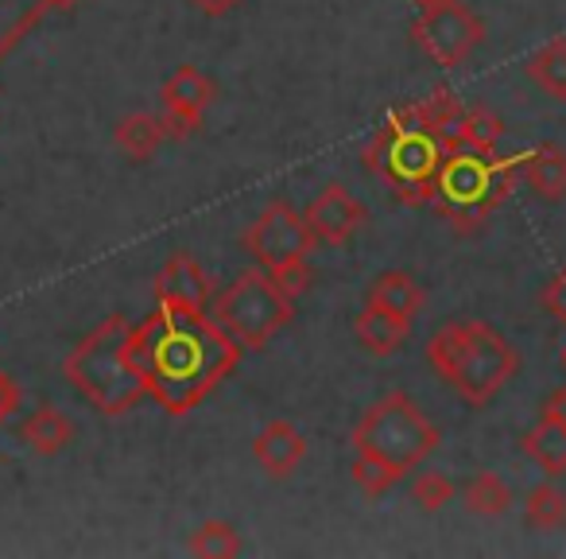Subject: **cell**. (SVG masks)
<instances>
[{
  "label": "cell",
  "mask_w": 566,
  "mask_h": 559,
  "mask_svg": "<svg viewBox=\"0 0 566 559\" xmlns=\"http://www.w3.org/2000/svg\"><path fill=\"white\" fill-rule=\"evenodd\" d=\"M133 358L151 401L167 416H187L237 370L241 346L210 311L156 303L133 327Z\"/></svg>",
  "instance_id": "1"
},
{
  "label": "cell",
  "mask_w": 566,
  "mask_h": 559,
  "mask_svg": "<svg viewBox=\"0 0 566 559\" xmlns=\"http://www.w3.org/2000/svg\"><path fill=\"white\" fill-rule=\"evenodd\" d=\"M427 365L462 396L470 408H485L520 373V354L485 319H458L431 334Z\"/></svg>",
  "instance_id": "2"
},
{
  "label": "cell",
  "mask_w": 566,
  "mask_h": 559,
  "mask_svg": "<svg viewBox=\"0 0 566 559\" xmlns=\"http://www.w3.org/2000/svg\"><path fill=\"white\" fill-rule=\"evenodd\" d=\"M63 373L78 396L102 416H125L148 396L140 365L133 358V323L109 315L66 354Z\"/></svg>",
  "instance_id": "3"
},
{
  "label": "cell",
  "mask_w": 566,
  "mask_h": 559,
  "mask_svg": "<svg viewBox=\"0 0 566 559\" xmlns=\"http://www.w3.org/2000/svg\"><path fill=\"white\" fill-rule=\"evenodd\" d=\"M447 156L450 152L442 136L427 128L408 105L377 128V136L365 148V172L380 175L400 203L423 206L434 203V187H439Z\"/></svg>",
  "instance_id": "4"
},
{
  "label": "cell",
  "mask_w": 566,
  "mask_h": 559,
  "mask_svg": "<svg viewBox=\"0 0 566 559\" xmlns=\"http://www.w3.org/2000/svg\"><path fill=\"white\" fill-rule=\"evenodd\" d=\"M442 432L423 416L416 401L400 389L385 393L380 401H373L365 408V416L354 427V451L365 458L392 466L396 474L416 470L423 458H431V451L439 447Z\"/></svg>",
  "instance_id": "5"
},
{
  "label": "cell",
  "mask_w": 566,
  "mask_h": 559,
  "mask_svg": "<svg viewBox=\"0 0 566 559\" xmlns=\"http://www.w3.org/2000/svg\"><path fill=\"white\" fill-rule=\"evenodd\" d=\"M210 315L241 350H264L295 319V296H287L264 268H249L213 296Z\"/></svg>",
  "instance_id": "6"
},
{
  "label": "cell",
  "mask_w": 566,
  "mask_h": 559,
  "mask_svg": "<svg viewBox=\"0 0 566 559\" xmlns=\"http://www.w3.org/2000/svg\"><path fill=\"white\" fill-rule=\"evenodd\" d=\"M315 245L318 241L307 229V218L287 198H272L256 214V221L244 229V249L287 296H300L311 288V252H315Z\"/></svg>",
  "instance_id": "7"
},
{
  "label": "cell",
  "mask_w": 566,
  "mask_h": 559,
  "mask_svg": "<svg viewBox=\"0 0 566 559\" xmlns=\"http://www.w3.org/2000/svg\"><path fill=\"white\" fill-rule=\"evenodd\" d=\"M516 172L520 164H501L493 152H450L434 187V206L458 229H470L504 203Z\"/></svg>",
  "instance_id": "8"
},
{
  "label": "cell",
  "mask_w": 566,
  "mask_h": 559,
  "mask_svg": "<svg viewBox=\"0 0 566 559\" xmlns=\"http://www.w3.org/2000/svg\"><path fill=\"white\" fill-rule=\"evenodd\" d=\"M411 40L434 66H462L485 43V20L465 9L462 0H434L419 4Z\"/></svg>",
  "instance_id": "9"
},
{
  "label": "cell",
  "mask_w": 566,
  "mask_h": 559,
  "mask_svg": "<svg viewBox=\"0 0 566 559\" xmlns=\"http://www.w3.org/2000/svg\"><path fill=\"white\" fill-rule=\"evenodd\" d=\"M213 97H218V86H213L198 66H190V63L175 66L164 86H159V105H164L159 117H164V125H167V136L182 141V136L198 133L206 110L213 105Z\"/></svg>",
  "instance_id": "10"
},
{
  "label": "cell",
  "mask_w": 566,
  "mask_h": 559,
  "mask_svg": "<svg viewBox=\"0 0 566 559\" xmlns=\"http://www.w3.org/2000/svg\"><path fill=\"white\" fill-rule=\"evenodd\" d=\"M303 218H307V229L315 234L318 245H346L369 221V210L342 183H331V187L318 190V198L307 206Z\"/></svg>",
  "instance_id": "11"
},
{
  "label": "cell",
  "mask_w": 566,
  "mask_h": 559,
  "mask_svg": "<svg viewBox=\"0 0 566 559\" xmlns=\"http://www.w3.org/2000/svg\"><path fill=\"white\" fill-rule=\"evenodd\" d=\"M156 303H182V308H202L210 311V280H206L202 265L190 252H171L167 265L151 280Z\"/></svg>",
  "instance_id": "12"
},
{
  "label": "cell",
  "mask_w": 566,
  "mask_h": 559,
  "mask_svg": "<svg viewBox=\"0 0 566 559\" xmlns=\"http://www.w3.org/2000/svg\"><path fill=\"white\" fill-rule=\"evenodd\" d=\"M252 455L264 466L268 478H292L307 458V439L292 420H272L264 432L252 439Z\"/></svg>",
  "instance_id": "13"
},
{
  "label": "cell",
  "mask_w": 566,
  "mask_h": 559,
  "mask_svg": "<svg viewBox=\"0 0 566 559\" xmlns=\"http://www.w3.org/2000/svg\"><path fill=\"white\" fill-rule=\"evenodd\" d=\"M354 334H357V346L369 358H392L408 342L411 319L377 308V303H365L361 315L354 319Z\"/></svg>",
  "instance_id": "14"
},
{
  "label": "cell",
  "mask_w": 566,
  "mask_h": 559,
  "mask_svg": "<svg viewBox=\"0 0 566 559\" xmlns=\"http://www.w3.org/2000/svg\"><path fill=\"white\" fill-rule=\"evenodd\" d=\"M520 451H524L547 478H563L566 474V416H555V412L543 408L539 420H535L524 432V439H520Z\"/></svg>",
  "instance_id": "15"
},
{
  "label": "cell",
  "mask_w": 566,
  "mask_h": 559,
  "mask_svg": "<svg viewBox=\"0 0 566 559\" xmlns=\"http://www.w3.org/2000/svg\"><path fill=\"white\" fill-rule=\"evenodd\" d=\"M520 175L524 187L543 203H558L566 198V148L558 144H539L532 156L520 159Z\"/></svg>",
  "instance_id": "16"
},
{
  "label": "cell",
  "mask_w": 566,
  "mask_h": 559,
  "mask_svg": "<svg viewBox=\"0 0 566 559\" xmlns=\"http://www.w3.org/2000/svg\"><path fill=\"white\" fill-rule=\"evenodd\" d=\"M20 439L24 447H32L35 455H59L74 443V420L66 412H59L55 404H40L32 416L20 420Z\"/></svg>",
  "instance_id": "17"
},
{
  "label": "cell",
  "mask_w": 566,
  "mask_h": 559,
  "mask_svg": "<svg viewBox=\"0 0 566 559\" xmlns=\"http://www.w3.org/2000/svg\"><path fill=\"white\" fill-rule=\"evenodd\" d=\"M113 141H117V148L125 152L133 164H148L171 136H167V125L159 113H128V117H120L117 128H113Z\"/></svg>",
  "instance_id": "18"
},
{
  "label": "cell",
  "mask_w": 566,
  "mask_h": 559,
  "mask_svg": "<svg viewBox=\"0 0 566 559\" xmlns=\"http://www.w3.org/2000/svg\"><path fill=\"white\" fill-rule=\"evenodd\" d=\"M78 0H0V59L9 55L48 12L74 9Z\"/></svg>",
  "instance_id": "19"
},
{
  "label": "cell",
  "mask_w": 566,
  "mask_h": 559,
  "mask_svg": "<svg viewBox=\"0 0 566 559\" xmlns=\"http://www.w3.org/2000/svg\"><path fill=\"white\" fill-rule=\"evenodd\" d=\"M365 303H377V308H385V311H396V315L416 319L419 308H423V288H419V280L411 272L388 268V272H380L377 280L369 284Z\"/></svg>",
  "instance_id": "20"
},
{
  "label": "cell",
  "mask_w": 566,
  "mask_h": 559,
  "mask_svg": "<svg viewBox=\"0 0 566 559\" xmlns=\"http://www.w3.org/2000/svg\"><path fill=\"white\" fill-rule=\"evenodd\" d=\"M524 71L532 79V86H539L555 102H566V35H555L539 51H532Z\"/></svg>",
  "instance_id": "21"
},
{
  "label": "cell",
  "mask_w": 566,
  "mask_h": 559,
  "mask_svg": "<svg viewBox=\"0 0 566 559\" xmlns=\"http://www.w3.org/2000/svg\"><path fill=\"white\" fill-rule=\"evenodd\" d=\"M512 486L496 470H478L462 486V505L473 517H504L512 509Z\"/></svg>",
  "instance_id": "22"
},
{
  "label": "cell",
  "mask_w": 566,
  "mask_h": 559,
  "mask_svg": "<svg viewBox=\"0 0 566 559\" xmlns=\"http://www.w3.org/2000/svg\"><path fill=\"white\" fill-rule=\"evenodd\" d=\"M501 133V117H493L489 110H462L454 133H450V152H493Z\"/></svg>",
  "instance_id": "23"
},
{
  "label": "cell",
  "mask_w": 566,
  "mask_h": 559,
  "mask_svg": "<svg viewBox=\"0 0 566 559\" xmlns=\"http://www.w3.org/2000/svg\"><path fill=\"white\" fill-rule=\"evenodd\" d=\"M524 520L535 532H551V528L566 525V489H558L555 482L532 486L524 497Z\"/></svg>",
  "instance_id": "24"
},
{
  "label": "cell",
  "mask_w": 566,
  "mask_h": 559,
  "mask_svg": "<svg viewBox=\"0 0 566 559\" xmlns=\"http://www.w3.org/2000/svg\"><path fill=\"white\" fill-rule=\"evenodd\" d=\"M190 551L198 559H233L241 556V532L229 520H206L190 532Z\"/></svg>",
  "instance_id": "25"
},
{
  "label": "cell",
  "mask_w": 566,
  "mask_h": 559,
  "mask_svg": "<svg viewBox=\"0 0 566 559\" xmlns=\"http://www.w3.org/2000/svg\"><path fill=\"white\" fill-rule=\"evenodd\" d=\"M454 497H458V486L442 470H419L416 482H411V501H416L423 513L447 509Z\"/></svg>",
  "instance_id": "26"
},
{
  "label": "cell",
  "mask_w": 566,
  "mask_h": 559,
  "mask_svg": "<svg viewBox=\"0 0 566 559\" xmlns=\"http://www.w3.org/2000/svg\"><path fill=\"white\" fill-rule=\"evenodd\" d=\"M354 482H357V489H361L365 497H380V494H388L396 482H400V474H396L392 466L377 463V458L357 455L354 458Z\"/></svg>",
  "instance_id": "27"
},
{
  "label": "cell",
  "mask_w": 566,
  "mask_h": 559,
  "mask_svg": "<svg viewBox=\"0 0 566 559\" xmlns=\"http://www.w3.org/2000/svg\"><path fill=\"white\" fill-rule=\"evenodd\" d=\"M17 408H20V385L0 370V427L17 416Z\"/></svg>",
  "instance_id": "28"
},
{
  "label": "cell",
  "mask_w": 566,
  "mask_h": 559,
  "mask_svg": "<svg viewBox=\"0 0 566 559\" xmlns=\"http://www.w3.org/2000/svg\"><path fill=\"white\" fill-rule=\"evenodd\" d=\"M190 4H195V9L202 12V17L221 20V17H229V12H233L237 4H241V0H190Z\"/></svg>",
  "instance_id": "29"
},
{
  "label": "cell",
  "mask_w": 566,
  "mask_h": 559,
  "mask_svg": "<svg viewBox=\"0 0 566 559\" xmlns=\"http://www.w3.org/2000/svg\"><path fill=\"white\" fill-rule=\"evenodd\" d=\"M547 412H555V416H566V385H558L555 393L547 396V404H543Z\"/></svg>",
  "instance_id": "30"
},
{
  "label": "cell",
  "mask_w": 566,
  "mask_h": 559,
  "mask_svg": "<svg viewBox=\"0 0 566 559\" xmlns=\"http://www.w3.org/2000/svg\"><path fill=\"white\" fill-rule=\"evenodd\" d=\"M416 4H434V0H416Z\"/></svg>",
  "instance_id": "31"
},
{
  "label": "cell",
  "mask_w": 566,
  "mask_h": 559,
  "mask_svg": "<svg viewBox=\"0 0 566 559\" xmlns=\"http://www.w3.org/2000/svg\"><path fill=\"white\" fill-rule=\"evenodd\" d=\"M563 365H566V350H563Z\"/></svg>",
  "instance_id": "32"
}]
</instances>
